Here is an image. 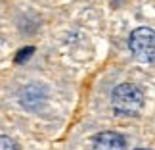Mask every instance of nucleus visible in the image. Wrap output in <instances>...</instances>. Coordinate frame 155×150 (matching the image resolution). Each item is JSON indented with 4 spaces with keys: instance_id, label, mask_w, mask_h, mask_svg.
I'll use <instances>...</instances> for the list:
<instances>
[{
    "instance_id": "obj_1",
    "label": "nucleus",
    "mask_w": 155,
    "mask_h": 150,
    "mask_svg": "<svg viewBox=\"0 0 155 150\" xmlns=\"http://www.w3.org/2000/svg\"><path fill=\"white\" fill-rule=\"evenodd\" d=\"M113 110L121 116H136L144 106V92L132 83H123L115 87L111 94Z\"/></svg>"
},
{
    "instance_id": "obj_2",
    "label": "nucleus",
    "mask_w": 155,
    "mask_h": 150,
    "mask_svg": "<svg viewBox=\"0 0 155 150\" xmlns=\"http://www.w3.org/2000/svg\"><path fill=\"white\" fill-rule=\"evenodd\" d=\"M128 48L138 62L155 60V31L150 27H138L130 33Z\"/></svg>"
},
{
    "instance_id": "obj_3",
    "label": "nucleus",
    "mask_w": 155,
    "mask_h": 150,
    "mask_svg": "<svg viewBox=\"0 0 155 150\" xmlns=\"http://www.w3.org/2000/svg\"><path fill=\"white\" fill-rule=\"evenodd\" d=\"M92 150H127V141L121 133L104 131V133L94 137Z\"/></svg>"
},
{
    "instance_id": "obj_4",
    "label": "nucleus",
    "mask_w": 155,
    "mask_h": 150,
    "mask_svg": "<svg viewBox=\"0 0 155 150\" xmlns=\"http://www.w3.org/2000/svg\"><path fill=\"white\" fill-rule=\"evenodd\" d=\"M0 150H17V145H15L14 139L2 135V137H0Z\"/></svg>"
},
{
    "instance_id": "obj_5",
    "label": "nucleus",
    "mask_w": 155,
    "mask_h": 150,
    "mask_svg": "<svg viewBox=\"0 0 155 150\" xmlns=\"http://www.w3.org/2000/svg\"><path fill=\"white\" fill-rule=\"evenodd\" d=\"M29 56H33V46H27V48L19 50V54L15 56V62H17V64H21V62H25Z\"/></svg>"
},
{
    "instance_id": "obj_6",
    "label": "nucleus",
    "mask_w": 155,
    "mask_h": 150,
    "mask_svg": "<svg viewBox=\"0 0 155 150\" xmlns=\"http://www.w3.org/2000/svg\"><path fill=\"white\" fill-rule=\"evenodd\" d=\"M138 150H146V148H138Z\"/></svg>"
}]
</instances>
